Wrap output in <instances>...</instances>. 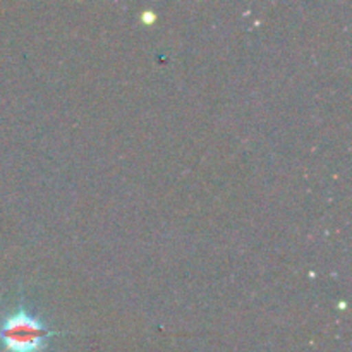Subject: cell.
<instances>
[{"mask_svg": "<svg viewBox=\"0 0 352 352\" xmlns=\"http://www.w3.org/2000/svg\"><path fill=\"white\" fill-rule=\"evenodd\" d=\"M55 336L38 316L19 308L0 323V344L6 352H41Z\"/></svg>", "mask_w": 352, "mask_h": 352, "instance_id": "6da1fadb", "label": "cell"}]
</instances>
